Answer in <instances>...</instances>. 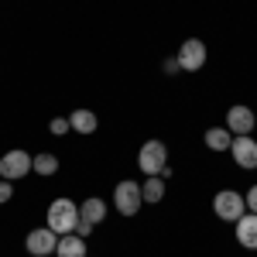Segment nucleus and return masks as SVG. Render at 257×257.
<instances>
[{"label":"nucleus","instance_id":"nucleus-1","mask_svg":"<svg viewBox=\"0 0 257 257\" xmlns=\"http://www.w3.org/2000/svg\"><path fill=\"white\" fill-rule=\"evenodd\" d=\"M76 219H79V206L72 199H55L48 206V230H55L59 237L76 230Z\"/></svg>","mask_w":257,"mask_h":257},{"label":"nucleus","instance_id":"nucleus-2","mask_svg":"<svg viewBox=\"0 0 257 257\" xmlns=\"http://www.w3.org/2000/svg\"><path fill=\"white\" fill-rule=\"evenodd\" d=\"M138 165L144 175H161L168 168V148H165V141H148L138 155Z\"/></svg>","mask_w":257,"mask_h":257},{"label":"nucleus","instance_id":"nucleus-3","mask_svg":"<svg viewBox=\"0 0 257 257\" xmlns=\"http://www.w3.org/2000/svg\"><path fill=\"white\" fill-rule=\"evenodd\" d=\"M113 206H117L120 216H138V209L144 206V199H141V185H138V182L123 178L117 189H113Z\"/></svg>","mask_w":257,"mask_h":257},{"label":"nucleus","instance_id":"nucleus-4","mask_svg":"<svg viewBox=\"0 0 257 257\" xmlns=\"http://www.w3.org/2000/svg\"><path fill=\"white\" fill-rule=\"evenodd\" d=\"M213 213H216L219 219H226V223H237V219L247 213V202H243L240 192L223 189V192H216V199H213Z\"/></svg>","mask_w":257,"mask_h":257},{"label":"nucleus","instance_id":"nucleus-5","mask_svg":"<svg viewBox=\"0 0 257 257\" xmlns=\"http://www.w3.org/2000/svg\"><path fill=\"white\" fill-rule=\"evenodd\" d=\"M28 172H31V155L21 151V148L7 151V155L0 158V178H7V182H18V178H24Z\"/></svg>","mask_w":257,"mask_h":257},{"label":"nucleus","instance_id":"nucleus-6","mask_svg":"<svg viewBox=\"0 0 257 257\" xmlns=\"http://www.w3.org/2000/svg\"><path fill=\"white\" fill-rule=\"evenodd\" d=\"M178 69H185V72H199L202 65H206V45L199 38H189L182 41V48H178Z\"/></svg>","mask_w":257,"mask_h":257},{"label":"nucleus","instance_id":"nucleus-7","mask_svg":"<svg viewBox=\"0 0 257 257\" xmlns=\"http://www.w3.org/2000/svg\"><path fill=\"white\" fill-rule=\"evenodd\" d=\"M24 247H28V254H35V257H48V254H55V247H59V233L48 230V226L31 230L28 240H24Z\"/></svg>","mask_w":257,"mask_h":257},{"label":"nucleus","instance_id":"nucleus-8","mask_svg":"<svg viewBox=\"0 0 257 257\" xmlns=\"http://www.w3.org/2000/svg\"><path fill=\"white\" fill-rule=\"evenodd\" d=\"M230 155L240 168H257V141L250 134H240L230 141Z\"/></svg>","mask_w":257,"mask_h":257},{"label":"nucleus","instance_id":"nucleus-9","mask_svg":"<svg viewBox=\"0 0 257 257\" xmlns=\"http://www.w3.org/2000/svg\"><path fill=\"white\" fill-rule=\"evenodd\" d=\"M226 131L240 138V134H250L254 131V110L250 106H230V113H226Z\"/></svg>","mask_w":257,"mask_h":257},{"label":"nucleus","instance_id":"nucleus-10","mask_svg":"<svg viewBox=\"0 0 257 257\" xmlns=\"http://www.w3.org/2000/svg\"><path fill=\"white\" fill-rule=\"evenodd\" d=\"M237 240H240V247L257 250V213H243L237 219Z\"/></svg>","mask_w":257,"mask_h":257},{"label":"nucleus","instance_id":"nucleus-11","mask_svg":"<svg viewBox=\"0 0 257 257\" xmlns=\"http://www.w3.org/2000/svg\"><path fill=\"white\" fill-rule=\"evenodd\" d=\"M96 113L93 110H72L69 113V127L76 131V134H96Z\"/></svg>","mask_w":257,"mask_h":257},{"label":"nucleus","instance_id":"nucleus-12","mask_svg":"<svg viewBox=\"0 0 257 257\" xmlns=\"http://www.w3.org/2000/svg\"><path fill=\"white\" fill-rule=\"evenodd\" d=\"M55 254L59 257H86V240H82L79 233H65V237H59Z\"/></svg>","mask_w":257,"mask_h":257},{"label":"nucleus","instance_id":"nucleus-13","mask_svg":"<svg viewBox=\"0 0 257 257\" xmlns=\"http://www.w3.org/2000/svg\"><path fill=\"white\" fill-rule=\"evenodd\" d=\"M230 141H233V134L226 127H209L206 131V148L209 151H230Z\"/></svg>","mask_w":257,"mask_h":257},{"label":"nucleus","instance_id":"nucleus-14","mask_svg":"<svg viewBox=\"0 0 257 257\" xmlns=\"http://www.w3.org/2000/svg\"><path fill=\"white\" fill-rule=\"evenodd\" d=\"M79 216L82 219H89V223H93V226H96V223H103V216H106V202H103V199H86V202H82V209H79Z\"/></svg>","mask_w":257,"mask_h":257},{"label":"nucleus","instance_id":"nucleus-15","mask_svg":"<svg viewBox=\"0 0 257 257\" xmlns=\"http://www.w3.org/2000/svg\"><path fill=\"white\" fill-rule=\"evenodd\" d=\"M141 199L144 202H161L165 199V182L158 175H148V182H141Z\"/></svg>","mask_w":257,"mask_h":257},{"label":"nucleus","instance_id":"nucleus-16","mask_svg":"<svg viewBox=\"0 0 257 257\" xmlns=\"http://www.w3.org/2000/svg\"><path fill=\"white\" fill-rule=\"evenodd\" d=\"M31 172H38V175H55V172H59V158H55V155H35V158H31Z\"/></svg>","mask_w":257,"mask_h":257},{"label":"nucleus","instance_id":"nucleus-17","mask_svg":"<svg viewBox=\"0 0 257 257\" xmlns=\"http://www.w3.org/2000/svg\"><path fill=\"white\" fill-rule=\"evenodd\" d=\"M48 131H52V134H69V131H72V127H69V117H55L48 123Z\"/></svg>","mask_w":257,"mask_h":257},{"label":"nucleus","instance_id":"nucleus-18","mask_svg":"<svg viewBox=\"0 0 257 257\" xmlns=\"http://www.w3.org/2000/svg\"><path fill=\"white\" fill-rule=\"evenodd\" d=\"M72 233H79L82 240H89V233H93V223H89V219H76V230H72Z\"/></svg>","mask_w":257,"mask_h":257},{"label":"nucleus","instance_id":"nucleus-19","mask_svg":"<svg viewBox=\"0 0 257 257\" xmlns=\"http://www.w3.org/2000/svg\"><path fill=\"white\" fill-rule=\"evenodd\" d=\"M11 196H14V185H11L7 178H0V202H7Z\"/></svg>","mask_w":257,"mask_h":257},{"label":"nucleus","instance_id":"nucleus-20","mask_svg":"<svg viewBox=\"0 0 257 257\" xmlns=\"http://www.w3.org/2000/svg\"><path fill=\"white\" fill-rule=\"evenodd\" d=\"M243 202H247V209H250V213H257V185H250V192H247Z\"/></svg>","mask_w":257,"mask_h":257}]
</instances>
